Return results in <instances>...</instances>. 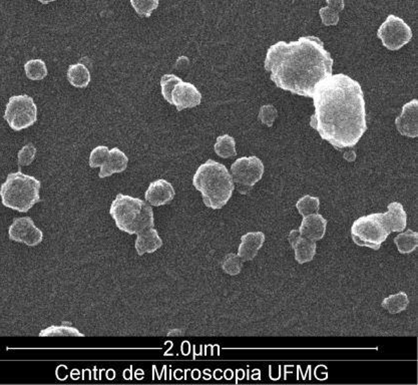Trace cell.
<instances>
[{"mask_svg":"<svg viewBox=\"0 0 418 385\" xmlns=\"http://www.w3.org/2000/svg\"><path fill=\"white\" fill-rule=\"evenodd\" d=\"M310 127L335 149L352 148L367 130L364 94L357 80L337 73L316 85Z\"/></svg>","mask_w":418,"mask_h":385,"instance_id":"obj_1","label":"cell"},{"mask_svg":"<svg viewBox=\"0 0 418 385\" xmlns=\"http://www.w3.org/2000/svg\"><path fill=\"white\" fill-rule=\"evenodd\" d=\"M333 59L319 37L309 35L298 40H281L266 54L265 71L279 89L312 97L316 85L332 75Z\"/></svg>","mask_w":418,"mask_h":385,"instance_id":"obj_2","label":"cell"},{"mask_svg":"<svg viewBox=\"0 0 418 385\" xmlns=\"http://www.w3.org/2000/svg\"><path fill=\"white\" fill-rule=\"evenodd\" d=\"M194 187L201 192L204 204L213 210L227 205L235 190L231 173L223 164L214 160L199 166L193 177Z\"/></svg>","mask_w":418,"mask_h":385,"instance_id":"obj_3","label":"cell"},{"mask_svg":"<svg viewBox=\"0 0 418 385\" xmlns=\"http://www.w3.org/2000/svg\"><path fill=\"white\" fill-rule=\"evenodd\" d=\"M110 214L116 227L129 235H137L154 225L152 206L129 195L118 194L111 203Z\"/></svg>","mask_w":418,"mask_h":385,"instance_id":"obj_4","label":"cell"},{"mask_svg":"<svg viewBox=\"0 0 418 385\" xmlns=\"http://www.w3.org/2000/svg\"><path fill=\"white\" fill-rule=\"evenodd\" d=\"M42 183L32 176L20 172L11 173L0 187L4 206L20 213H26L40 202Z\"/></svg>","mask_w":418,"mask_h":385,"instance_id":"obj_5","label":"cell"},{"mask_svg":"<svg viewBox=\"0 0 418 385\" xmlns=\"http://www.w3.org/2000/svg\"><path fill=\"white\" fill-rule=\"evenodd\" d=\"M391 234L384 222L383 213H375L363 216L353 223L351 237L358 246L379 250Z\"/></svg>","mask_w":418,"mask_h":385,"instance_id":"obj_6","label":"cell"},{"mask_svg":"<svg viewBox=\"0 0 418 385\" xmlns=\"http://www.w3.org/2000/svg\"><path fill=\"white\" fill-rule=\"evenodd\" d=\"M4 120L18 132L32 127L37 121V106L32 97L27 94L11 97L6 104Z\"/></svg>","mask_w":418,"mask_h":385,"instance_id":"obj_7","label":"cell"},{"mask_svg":"<svg viewBox=\"0 0 418 385\" xmlns=\"http://www.w3.org/2000/svg\"><path fill=\"white\" fill-rule=\"evenodd\" d=\"M264 172V164L256 156L242 157L231 166L233 182L237 185L240 194L250 191L262 179Z\"/></svg>","mask_w":418,"mask_h":385,"instance_id":"obj_8","label":"cell"},{"mask_svg":"<svg viewBox=\"0 0 418 385\" xmlns=\"http://www.w3.org/2000/svg\"><path fill=\"white\" fill-rule=\"evenodd\" d=\"M377 37L387 49L398 51L412 40L413 33L412 28L402 18L391 14L380 26Z\"/></svg>","mask_w":418,"mask_h":385,"instance_id":"obj_9","label":"cell"},{"mask_svg":"<svg viewBox=\"0 0 418 385\" xmlns=\"http://www.w3.org/2000/svg\"><path fill=\"white\" fill-rule=\"evenodd\" d=\"M8 237L11 241L23 243L30 247L37 246L44 239V233L35 226L30 217L14 219L8 228Z\"/></svg>","mask_w":418,"mask_h":385,"instance_id":"obj_10","label":"cell"},{"mask_svg":"<svg viewBox=\"0 0 418 385\" xmlns=\"http://www.w3.org/2000/svg\"><path fill=\"white\" fill-rule=\"evenodd\" d=\"M201 92L191 82L180 80L173 90L172 104H174L178 111L185 109L196 108L201 104Z\"/></svg>","mask_w":418,"mask_h":385,"instance_id":"obj_11","label":"cell"},{"mask_svg":"<svg viewBox=\"0 0 418 385\" xmlns=\"http://www.w3.org/2000/svg\"><path fill=\"white\" fill-rule=\"evenodd\" d=\"M175 189L168 181L160 179L151 183L145 194V199L149 205L160 207L167 205L175 198Z\"/></svg>","mask_w":418,"mask_h":385,"instance_id":"obj_12","label":"cell"},{"mask_svg":"<svg viewBox=\"0 0 418 385\" xmlns=\"http://www.w3.org/2000/svg\"><path fill=\"white\" fill-rule=\"evenodd\" d=\"M417 99H412L403 106L401 115L395 120L399 134L408 138H417Z\"/></svg>","mask_w":418,"mask_h":385,"instance_id":"obj_13","label":"cell"},{"mask_svg":"<svg viewBox=\"0 0 418 385\" xmlns=\"http://www.w3.org/2000/svg\"><path fill=\"white\" fill-rule=\"evenodd\" d=\"M327 228V220L320 214L305 216L300 225L301 236L312 241H319L325 236Z\"/></svg>","mask_w":418,"mask_h":385,"instance_id":"obj_14","label":"cell"},{"mask_svg":"<svg viewBox=\"0 0 418 385\" xmlns=\"http://www.w3.org/2000/svg\"><path fill=\"white\" fill-rule=\"evenodd\" d=\"M265 242V234L263 232H249L241 237L239 245L238 255L242 260L252 261L257 256L258 252L262 248Z\"/></svg>","mask_w":418,"mask_h":385,"instance_id":"obj_15","label":"cell"},{"mask_svg":"<svg viewBox=\"0 0 418 385\" xmlns=\"http://www.w3.org/2000/svg\"><path fill=\"white\" fill-rule=\"evenodd\" d=\"M163 246V240L154 228H149L144 231L137 233L135 248L137 255L151 254L158 251Z\"/></svg>","mask_w":418,"mask_h":385,"instance_id":"obj_16","label":"cell"},{"mask_svg":"<svg viewBox=\"0 0 418 385\" xmlns=\"http://www.w3.org/2000/svg\"><path fill=\"white\" fill-rule=\"evenodd\" d=\"M128 165H129V158L127 154L118 148L111 149L108 160L101 167L99 177L104 179V178L110 177L113 173H122L127 170Z\"/></svg>","mask_w":418,"mask_h":385,"instance_id":"obj_17","label":"cell"},{"mask_svg":"<svg viewBox=\"0 0 418 385\" xmlns=\"http://www.w3.org/2000/svg\"><path fill=\"white\" fill-rule=\"evenodd\" d=\"M388 211L383 213L384 222L391 232L405 231L406 224H407V214L405 208L399 202H393L387 207Z\"/></svg>","mask_w":418,"mask_h":385,"instance_id":"obj_18","label":"cell"},{"mask_svg":"<svg viewBox=\"0 0 418 385\" xmlns=\"http://www.w3.org/2000/svg\"><path fill=\"white\" fill-rule=\"evenodd\" d=\"M327 6L319 11L322 23L326 26L337 25L339 23V13L345 7L344 0H326Z\"/></svg>","mask_w":418,"mask_h":385,"instance_id":"obj_19","label":"cell"},{"mask_svg":"<svg viewBox=\"0 0 418 385\" xmlns=\"http://www.w3.org/2000/svg\"><path fill=\"white\" fill-rule=\"evenodd\" d=\"M89 68L82 63L71 64L68 70V80L73 87L85 89L90 82Z\"/></svg>","mask_w":418,"mask_h":385,"instance_id":"obj_20","label":"cell"},{"mask_svg":"<svg viewBox=\"0 0 418 385\" xmlns=\"http://www.w3.org/2000/svg\"><path fill=\"white\" fill-rule=\"evenodd\" d=\"M295 252V259L299 264L311 262L316 255L317 245L312 240L301 237L298 242L293 246Z\"/></svg>","mask_w":418,"mask_h":385,"instance_id":"obj_21","label":"cell"},{"mask_svg":"<svg viewBox=\"0 0 418 385\" xmlns=\"http://www.w3.org/2000/svg\"><path fill=\"white\" fill-rule=\"evenodd\" d=\"M394 244L398 247L399 253H412L418 246L417 233L412 230H407L405 233L400 232V234L394 238Z\"/></svg>","mask_w":418,"mask_h":385,"instance_id":"obj_22","label":"cell"},{"mask_svg":"<svg viewBox=\"0 0 418 385\" xmlns=\"http://www.w3.org/2000/svg\"><path fill=\"white\" fill-rule=\"evenodd\" d=\"M382 307L388 311L391 314H398L405 311L410 305V299L405 292H399L398 294L386 297L382 301Z\"/></svg>","mask_w":418,"mask_h":385,"instance_id":"obj_23","label":"cell"},{"mask_svg":"<svg viewBox=\"0 0 418 385\" xmlns=\"http://www.w3.org/2000/svg\"><path fill=\"white\" fill-rule=\"evenodd\" d=\"M215 153L223 159H229L235 157L237 154L236 152V141L234 138L229 135H223L217 138L216 142Z\"/></svg>","mask_w":418,"mask_h":385,"instance_id":"obj_24","label":"cell"},{"mask_svg":"<svg viewBox=\"0 0 418 385\" xmlns=\"http://www.w3.org/2000/svg\"><path fill=\"white\" fill-rule=\"evenodd\" d=\"M39 336L42 337H54V336H73V337H85V334L78 331L75 327L70 326V323L63 322L61 325H52L45 328L39 332Z\"/></svg>","mask_w":418,"mask_h":385,"instance_id":"obj_25","label":"cell"},{"mask_svg":"<svg viewBox=\"0 0 418 385\" xmlns=\"http://www.w3.org/2000/svg\"><path fill=\"white\" fill-rule=\"evenodd\" d=\"M26 77L32 80H42L47 75V64L42 59H32L25 64Z\"/></svg>","mask_w":418,"mask_h":385,"instance_id":"obj_26","label":"cell"},{"mask_svg":"<svg viewBox=\"0 0 418 385\" xmlns=\"http://www.w3.org/2000/svg\"><path fill=\"white\" fill-rule=\"evenodd\" d=\"M296 208L303 217L318 213L320 209V199L318 197L306 195V196L302 197V198L297 201Z\"/></svg>","mask_w":418,"mask_h":385,"instance_id":"obj_27","label":"cell"},{"mask_svg":"<svg viewBox=\"0 0 418 385\" xmlns=\"http://www.w3.org/2000/svg\"><path fill=\"white\" fill-rule=\"evenodd\" d=\"M244 261L240 258L238 254L229 253L223 259L222 269L225 273L231 276H236L239 273H241L242 268H243Z\"/></svg>","mask_w":418,"mask_h":385,"instance_id":"obj_28","label":"cell"},{"mask_svg":"<svg viewBox=\"0 0 418 385\" xmlns=\"http://www.w3.org/2000/svg\"><path fill=\"white\" fill-rule=\"evenodd\" d=\"M135 13L142 18H149L154 11L158 8L160 0H130Z\"/></svg>","mask_w":418,"mask_h":385,"instance_id":"obj_29","label":"cell"},{"mask_svg":"<svg viewBox=\"0 0 418 385\" xmlns=\"http://www.w3.org/2000/svg\"><path fill=\"white\" fill-rule=\"evenodd\" d=\"M182 78L175 75H164L161 78V94L168 104H172V92Z\"/></svg>","mask_w":418,"mask_h":385,"instance_id":"obj_30","label":"cell"},{"mask_svg":"<svg viewBox=\"0 0 418 385\" xmlns=\"http://www.w3.org/2000/svg\"><path fill=\"white\" fill-rule=\"evenodd\" d=\"M110 149L106 146H99L92 149L90 156V167L101 168L102 166L108 160Z\"/></svg>","mask_w":418,"mask_h":385,"instance_id":"obj_31","label":"cell"},{"mask_svg":"<svg viewBox=\"0 0 418 385\" xmlns=\"http://www.w3.org/2000/svg\"><path fill=\"white\" fill-rule=\"evenodd\" d=\"M278 118V111L273 104H265L261 106L260 111H259L258 118L261 121L263 125L271 128Z\"/></svg>","mask_w":418,"mask_h":385,"instance_id":"obj_32","label":"cell"},{"mask_svg":"<svg viewBox=\"0 0 418 385\" xmlns=\"http://www.w3.org/2000/svg\"><path fill=\"white\" fill-rule=\"evenodd\" d=\"M35 154H37V149L32 144H27L23 147V149L18 152V166H30L35 160Z\"/></svg>","mask_w":418,"mask_h":385,"instance_id":"obj_33","label":"cell"},{"mask_svg":"<svg viewBox=\"0 0 418 385\" xmlns=\"http://www.w3.org/2000/svg\"><path fill=\"white\" fill-rule=\"evenodd\" d=\"M302 237L300 235V232L299 230H292L291 232L289 233L288 241L290 245H291L292 248H293L294 245L298 242V240Z\"/></svg>","mask_w":418,"mask_h":385,"instance_id":"obj_34","label":"cell"},{"mask_svg":"<svg viewBox=\"0 0 418 385\" xmlns=\"http://www.w3.org/2000/svg\"><path fill=\"white\" fill-rule=\"evenodd\" d=\"M344 158L348 161H353L356 158L355 153L354 152H348V153L344 154Z\"/></svg>","mask_w":418,"mask_h":385,"instance_id":"obj_35","label":"cell"},{"mask_svg":"<svg viewBox=\"0 0 418 385\" xmlns=\"http://www.w3.org/2000/svg\"><path fill=\"white\" fill-rule=\"evenodd\" d=\"M39 1L40 2V4H49V2L56 1V0H39Z\"/></svg>","mask_w":418,"mask_h":385,"instance_id":"obj_36","label":"cell"}]
</instances>
